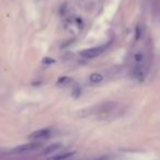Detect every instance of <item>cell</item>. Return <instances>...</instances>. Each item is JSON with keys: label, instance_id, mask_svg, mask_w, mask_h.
<instances>
[{"label": "cell", "instance_id": "cell-1", "mask_svg": "<svg viewBox=\"0 0 160 160\" xmlns=\"http://www.w3.org/2000/svg\"><path fill=\"white\" fill-rule=\"evenodd\" d=\"M118 108V103L115 102H107V103H102V104L98 105V107L93 108L94 112L93 113L96 115L100 116V118H104L107 116H109L110 114H112Z\"/></svg>", "mask_w": 160, "mask_h": 160}, {"label": "cell", "instance_id": "cell-2", "mask_svg": "<svg viewBox=\"0 0 160 160\" xmlns=\"http://www.w3.org/2000/svg\"><path fill=\"white\" fill-rule=\"evenodd\" d=\"M42 147V144L40 142H28V144H23L20 146L16 147V148L12 150L13 153H27V152H32V151H35L38 149H40Z\"/></svg>", "mask_w": 160, "mask_h": 160}, {"label": "cell", "instance_id": "cell-3", "mask_svg": "<svg viewBox=\"0 0 160 160\" xmlns=\"http://www.w3.org/2000/svg\"><path fill=\"white\" fill-rule=\"evenodd\" d=\"M107 47H108V45L104 44V45H101V46L83 49V51L80 52V56L83 58H94V57H97V56L101 55V54L107 49Z\"/></svg>", "mask_w": 160, "mask_h": 160}, {"label": "cell", "instance_id": "cell-4", "mask_svg": "<svg viewBox=\"0 0 160 160\" xmlns=\"http://www.w3.org/2000/svg\"><path fill=\"white\" fill-rule=\"evenodd\" d=\"M51 129L49 128H42V129H38V131L33 132L31 135L29 136V138L32 142H40L43 139H47V138L51 136Z\"/></svg>", "mask_w": 160, "mask_h": 160}, {"label": "cell", "instance_id": "cell-5", "mask_svg": "<svg viewBox=\"0 0 160 160\" xmlns=\"http://www.w3.org/2000/svg\"><path fill=\"white\" fill-rule=\"evenodd\" d=\"M147 65H135L133 67V71H132V75H133L134 78H136L139 81H142V80L146 78L147 75Z\"/></svg>", "mask_w": 160, "mask_h": 160}, {"label": "cell", "instance_id": "cell-6", "mask_svg": "<svg viewBox=\"0 0 160 160\" xmlns=\"http://www.w3.org/2000/svg\"><path fill=\"white\" fill-rule=\"evenodd\" d=\"M73 151H62V152H56L47 158V160H67L73 155Z\"/></svg>", "mask_w": 160, "mask_h": 160}, {"label": "cell", "instance_id": "cell-7", "mask_svg": "<svg viewBox=\"0 0 160 160\" xmlns=\"http://www.w3.org/2000/svg\"><path fill=\"white\" fill-rule=\"evenodd\" d=\"M62 147V145L60 144V142H55V144H52V145H49V146H47L46 148H45L44 152H45V155H51V153L54 155V152L56 153Z\"/></svg>", "mask_w": 160, "mask_h": 160}, {"label": "cell", "instance_id": "cell-8", "mask_svg": "<svg viewBox=\"0 0 160 160\" xmlns=\"http://www.w3.org/2000/svg\"><path fill=\"white\" fill-rule=\"evenodd\" d=\"M134 62L135 65H146V57H145L144 53L139 52L134 56Z\"/></svg>", "mask_w": 160, "mask_h": 160}, {"label": "cell", "instance_id": "cell-9", "mask_svg": "<svg viewBox=\"0 0 160 160\" xmlns=\"http://www.w3.org/2000/svg\"><path fill=\"white\" fill-rule=\"evenodd\" d=\"M104 79V77H103L101 73H98V72H93V73H91L90 75V77H89V80L91 81V82H93V83H99V82H101L102 80Z\"/></svg>", "mask_w": 160, "mask_h": 160}, {"label": "cell", "instance_id": "cell-10", "mask_svg": "<svg viewBox=\"0 0 160 160\" xmlns=\"http://www.w3.org/2000/svg\"><path fill=\"white\" fill-rule=\"evenodd\" d=\"M70 82V78L67 77V76H64V77H60L57 81V85L60 86V87H64V86L68 85Z\"/></svg>", "mask_w": 160, "mask_h": 160}, {"label": "cell", "instance_id": "cell-11", "mask_svg": "<svg viewBox=\"0 0 160 160\" xmlns=\"http://www.w3.org/2000/svg\"><path fill=\"white\" fill-rule=\"evenodd\" d=\"M81 94V89H80L79 86H76V87H73L72 89V96L75 97V98H78V97Z\"/></svg>", "mask_w": 160, "mask_h": 160}, {"label": "cell", "instance_id": "cell-12", "mask_svg": "<svg viewBox=\"0 0 160 160\" xmlns=\"http://www.w3.org/2000/svg\"><path fill=\"white\" fill-rule=\"evenodd\" d=\"M43 62H44V64H55V59H54V58L45 57L44 59H43Z\"/></svg>", "mask_w": 160, "mask_h": 160}]
</instances>
